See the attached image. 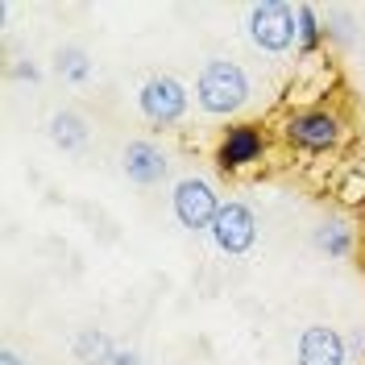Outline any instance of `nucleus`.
Here are the masks:
<instances>
[{
    "label": "nucleus",
    "instance_id": "15",
    "mask_svg": "<svg viewBox=\"0 0 365 365\" xmlns=\"http://www.w3.org/2000/svg\"><path fill=\"white\" fill-rule=\"evenodd\" d=\"M108 365H141V357H137L133 349H116L113 361H108Z\"/></svg>",
    "mask_w": 365,
    "mask_h": 365
},
{
    "label": "nucleus",
    "instance_id": "14",
    "mask_svg": "<svg viewBox=\"0 0 365 365\" xmlns=\"http://www.w3.org/2000/svg\"><path fill=\"white\" fill-rule=\"evenodd\" d=\"M295 25H299V50H316L319 38H324L319 13L312 9V4H299V9H295Z\"/></svg>",
    "mask_w": 365,
    "mask_h": 365
},
{
    "label": "nucleus",
    "instance_id": "11",
    "mask_svg": "<svg viewBox=\"0 0 365 365\" xmlns=\"http://www.w3.org/2000/svg\"><path fill=\"white\" fill-rule=\"evenodd\" d=\"M312 241H316V250H324L328 257H349V253H353V228H349V220H341V216H328V220L316 225Z\"/></svg>",
    "mask_w": 365,
    "mask_h": 365
},
{
    "label": "nucleus",
    "instance_id": "6",
    "mask_svg": "<svg viewBox=\"0 0 365 365\" xmlns=\"http://www.w3.org/2000/svg\"><path fill=\"white\" fill-rule=\"evenodd\" d=\"M287 137L295 141L299 150H312V154H324L341 141V120L324 108H312V113H295L287 120Z\"/></svg>",
    "mask_w": 365,
    "mask_h": 365
},
{
    "label": "nucleus",
    "instance_id": "2",
    "mask_svg": "<svg viewBox=\"0 0 365 365\" xmlns=\"http://www.w3.org/2000/svg\"><path fill=\"white\" fill-rule=\"evenodd\" d=\"M250 42L266 54H282L299 42V25H295V9L282 0H262L250 9Z\"/></svg>",
    "mask_w": 365,
    "mask_h": 365
},
{
    "label": "nucleus",
    "instance_id": "7",
    "mask_svg": "<svg viewBox=\"0 0 365 365\" xmlns=\"http://www.w3.org/2000/svg\"><path fill=\"white\" fill-rule=\"evenodd\" d=\"M299 365H344L349 361V349H344V336L328 324H312L299 332Z\"/></svg>",
    "mask_w": 365,
    "mask_h": 365
},
{
    "label": "nucleus",
    "instance_id": "3",
    "mask_svg": "<svg viewBox=\"0 0 365 365\" xmlns=\"http://www.w3.org/2000/svg\"><path fill=\"white\" fill-rule=\"evenodd\" d=\"M187 104H191V96L175 75H150L137 91V108L150 125H179L187 116Z\"/></svg>",
    "mask_w": 365,
    "mask_h": 365
},
{
    "label": "nucleus",
    "instance_id": "5",
    "mask_svg": "<svg viewBox=\"0 0 365 365\" xmlns=\"http://www.w3.org/2000/svg\"><path fill=\"white\" fill-rule=\"evenodd\" d=\"M170 204H175L179 225L191 228V232L212 228V220L220 216V200H216V191H212V182H207V179H179V182H175Z\"/></svg>",
    "mask_w": 365,
    "mask_h": 365
},
{
    "label": "nucleus",
    "instance_id": "8",
    "mask_svg": "<svg viewBox=\"0 0 365 365\" xmlns=\"http://www.w3.org/2000/svg\"><path fill=\"white\" fill-rule=\"evenodd\" d=\"M120 166H125L129 182H137V187H154V182H162L166 179V170H170V162H166V154H162V145L145 141V137H137V141L125 145Z\"/></svg>",
    "mask_w": 365,
    "mask_h": 365
},
{
    "label": "nucleus",
    "instance_id": "13",
    "mask_svg": "<svg viewBox=\"0 0 365 365\" xmlns=\"http://www.w3.org/2000/svg\"><path fill=\"white\" fill-rule=\"evenodd\" d=\"M54 71L67 79V83H88L91 79V58L83 46H63L58 54H54Z\"/></svg>",
    "mask_w": 365,
    "mask_h": 365
},
{
    "label": "nucleus",
    "instance_id": "9",
    "mask_svg": "<svg viewBox=\"0 0 365 365\" xmlns=\"http://www.w3.org/2000/svg\"><path fill=\"white\" fill-rule=\"evenodd\" d=\"M257 158H262V133L253 125L228 129L225 141H220V150H216V166L220 170H241V166H250Z\"/></svg>",
    "mask_w": 365,
    "mask_h": 365
},
{
    "label": "nucleus",
    "instance_id": "10",
    "mask_svg": "<svg viewBox=\"0 0 365 365\" xmlns=\"http://www.w3.org/2000/svg\"><path fill=\"white\" fill-rule=\"evenodd\" d=\"M88 120L79 113H71V108H63V113H54L50 116V141L58 145V150H67V154H75V150H83L88 145Z\"/></svg>",
    "mask_w": 365,
    "mask_h": 365
},
{
    "label": "nucleus",
    "instance_id": "1",
    "mask_svg": "<svg viewBox=\"0 0 365 365\" xmlns=\"http://www.w3.org/2000/svg\"><path fill=\"white\" fill-rule=\"evenodd\" d=\"M195 100H200V108L212 113V116L237 113V108L250 100V75L241 71V63L212 58V63H204L200 79H195Z\"/></svg>",
    "mask_w": 365,
    "mask_h": 365
},
{
    "label": "nucleus",
    "instance_id": "12",
    "mask_svg": "<svg viewBox=\"0 0 365 365\" xmlns=\"http://www.w3.org/2000/svg\"><path fill=\"white\" fill-rule=\"evenodd\" d=\"M116 353V344L108 341V332L104 328H83L79 336H75V357L83 365H108Z\"/></svg>",
    "mask_w": 365,
    "mask_h": 365
},
{
    "label": "nucleus",
    "instance_id": "4",
    "mask_svg": "<svg viewBox=\"0 0 365 365\" xmlns=\"http://www.w3.org/2000/svg\"><path fill=\"white\" fill-rule=\"evenodd\" d=\"M212 241H216V250L228 253V257H241V253H250L257 245V216H253L250 204H237V200H228L220 204V216L212 220Z\"/></svg>",
    "mask_w": 365,
    "mask_h": 365
},
{
    "label": "nucleus",
    "instance_id": "16",
    "mask_svg": "<svg viewBox=\"0 0 365 365\" xmlns=\"http://www.w3.org/2000/svg\"><path fill=\"white\" fill-rule=\"evenodd\" d=\"M0 365H29L21 357V353H13V349H4V353H0Z\"/></svg>",
    "mask_w": 365,
    "mask_h": 365
}]
</instances>
